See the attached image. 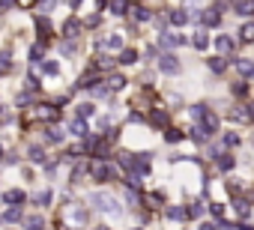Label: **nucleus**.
Here are the masks:
<instances>
[{
	"instance_id": "nucleus-1",
	"label": "nucleus",
	"mask_w": 254,
	"mask_h": 230,
	"mask_svg": "<svg viewBox=\"0 0 254 230\" xmlns=\"http://www.w3.org/2000/svg\"><path fill=\"white\" fill-rule=\"evenodd\" d=\"M90 203H93V206H99L102 212L114 215V218H120V215H123V206H120V200H117L114 194H108V191H93V194H90Z\"/></svg>"
},
{
	"instance_id": "nucleus-2",
	"label": "nucleus",
	"mask_w": 254,
	"mask_h": 230,
	"mask_svg": "<svg viewBox=\"0 0 254 230\" xmlns=\"http://www.w3.org/2000/svg\"><path fill=\"white\" fill-rule=\"evenodd\" d=\"M90 173H93V179H96V182H108V179H114V176H117V168H111V165L99 162V165H93V168H90Z\"/></svg>"
},
{
	"instance_id": "nucleus-3",
	"label": "nucleus",
	"mask_w": 254,
	"mask_h": 230,
	"mask_svg": "<svg viewBox=\"0 0 254 230\" xmlns=\"http://www.w3.org/2000/svg\"><path fill=\"white\" fill-rule=\"evenodd\" d=\"M230 117H233L236 123H254V105H236V108L230 111Z\"/></svg>"
},
{
	"instance_id": "nucleus-4",
	"label": "nucleus",
	"mask_w": 254,
	"mask_h": 230,
	"mask_svg": "<svg viewBox=\"0 0 254 230\" xmlns=\"http://www.w3.org/2000/svg\"><path fill=\"white\" fill-rule=\"evenodd\" d=\"M159 72L177 75V72H180V60H177L174 54H159Z\"/></svg>"
},
{
	"instance_id": "nucleus-5",
	"label": "nucleus",
	"mask_w": 254,
	"mask_h": 230,
	"mask_svg": "<svg viewBox=\"0 0 254 230\" xmlns=\"http://www.w3.org/2000/svg\"><path fill=\"white\" fill-rule=\"evenodd\" d=\"M200 132H203L206 138L218 132V117H215V114H212V111H206V114H203V117H200Z\"/></svg>"
},
{
	"instance_id": "nucleus-6",
	"label": "nucleus",
	"mask_w": 254,
	"mask_h": 230,
	"mask_svg": "<svg viewBox=\"0 0 254 230\" xmlns=\"http://www.w3.org/2000/svg\"><path fill=\"white\" fill-rule=\"evenodd\" d=\"M189 39L186 36H177V33H162L159 36V48H177V45H186Z\"/></svg>"
},
{
	"instance_id": "nucleus-7",
	"label": "nucleus",
	"mask_w": 254,
	"mask_h": 230,
	"mask_svg": "<svg viewBox=\"0 0 254 230\" xmlns=\"http://www.w3.org/2000/svg\"><path fill=\"white\" fill-rule=\"evenodd\" d=\"M197 21H200L203 27H218V24H221V15H218V9H206V12L197 15Z\"/></svg>"
},
{
	"instance_id": "nucleus-8",
	"label": "nucleus",
	"mask_w": 254,
	"mask_h": 230,
	"mask_svg": "<svg viewBox=\"0 0 254 230\" xmlns=\"http://www.w3.org/2000/svg\"><path fill=\"white\" fill-rule=\"evenodd\" d=\"M99 48H105V51H123V36H120V33L105 36V39L99 42Z\"/></svg>"
},
{
	"instance_id": "nucleus-9",
	"label": "nucleus",
	"mask_w": 254,
	"mask_h": 230,
	"mask_svg": "<svg viewBox=\"0 0 254 230\" xmlns=\"http://www.w3.org/2000/svg\"><path fill=\"white\" fill-rule=\"evenodd\" d=\"M78 33H81V21H78V18H69V21L63 24V36H66V39H75Z\"/></svg>"
},
{
	"instance_id": "nucleus-10",
	"label": "nucleus",
	"mask_w": 254,
	"mask_h": 230,
	"mask_svg": "<svg viewBox=\"0 0 254 230\" xmlns=\"http://www.w3.org/2000/svg\"><path fill=\"white\" fill-rule=\"evenodd\" d=\"M215 48H218L221 54H230V51L236 48V39H230V36H218V39H215Z\"/></svg>"
},
{
	"instance_id": "nucleus-11",
	"label": "nucleus",
	"mask_w": 254,
	"mask_h": 230,
	"mask_svg": "<svg viewBox=\"0 0 254 230\" xmlns=\"http://www.w3.org/2000/svg\"><path fill=\"white\" fill-rule=\"evenodd\" d=\"M236 69H239V75H242V78H251V75H254V60L242 57V60H236Z\"/></svg>"
},
{
	"instance_id": "nucleus-12",
	"label": "nucleus",
	"mask_w": 254,
	"mask_h": 230,
	"mask_svg": "<svg viewBox=\"0 0 254 230\" xmlns=\"http://www.w3.org/2000/svg\"><path fill=\"white\" fill-rule=\"evenodd\" d=\"M171 24H174V27H186V24H189V12H186V9H174V12H171Z\"/></svg>"
},
{
	"instance_id": "nucleus-13",
	"label": "nucleus",
	"mask_w": 254,
	"mask_h": 230,
	"mask_svg": "<svg viewBox=\"0 0 254 230\" xmlns=\"http://www.w3.org/2000/svg\"><path fill=\"white\" fill-rule=\"evenodd\" d=\"M191 45H194L197 51H206V45H209V36H206V30H197V33L191 36Z\"/></svg>"
},
{
	"instance_id": "nucleus-14",
	"label": "nucleus",
	"mask_w": 254,
	"mask_h": 230,
	"mask_svg": "<svg viewBox=\"0 0 254 230\" xmlns=\"http://www.w3.org/2000/svg\"><path fill=\"white\" fill-rule=\"evenodd\" d=\"M230 9H233L236 15H254V3H245V0H236Z\"/></svg>"
},
{
	"instance_id": "nucleus-15",
	"label": "nucleus",
	"mask_w": 254,
	"mask_h": 230,
	"mask_svg": "<svg viewBox=\"0 0 254 230\" xmlns=\"http://www.w3.org/2000/svg\"><path fill=\"white\" fill-rule=\"evenodd\" d=\"M135 60H138V51H135V48H123V51H120V60H117V63L129 66V63H135Z\"/></svg>"
},
{
	"instance_id": "nucleus-16",
	"label": "nucleus",
	"mask_w": 254,
	"mask_h": 230,
	"mask_svg": "<svg viewBox=\"0 0 254 230\" xmlns=\"http://www.w3.org/2000/svg\"><path fill=\"white\" fill-rule=\"evenodd\" d=\"M6 72H12V57L9 51H0V75H6Z\"/></svg>"
},
{
	"instance_id": "nucleus-17",
	"label": "nucleus",
	"mask_w": 254,
	"mask_h": 230,
	"mask_svg": "<svg viewBox=\"0 0 254 230\" xmlns=\"http://www.w3.org/2000/svg\"><path fill=\"white\" fill-rule=\"evenodd\" d=\"M206 63H209V69H212L215 75H221V72L227 69V60H224V57H212V60H206Z\"/></svg>"
},
{
	"instance_id": "nucleus-18",
	"label": "nucleus",
	"mask_w": 254,
	"mask_h": 230,
	"mask_svg": "<svg viewBox=\"0 0 254 230\" xmlns=\"http://www.w3.org/2000/svg\"><path fill=\"white\" fill-rule=\"evenodd\" d=\"M93 114H96V108H93L90 102H87V105H78V120H84V123H87Z\"/></svg>"
},
{
	"instance_id": "nucleus-19",
	"label": "nucleus",
	"mask_w": 254,
	"mask_h": 230,
	"mask_svg": "<svg viewBox=\"0 0 254 230\" xmlns=\"http://www.w3.org/2000/svg\"><path fill=\"white\" fill-rule=\"evenodd\" d=\"M108 9H111L114 15H126V12H129V3H123V0H114V3H108Z\"/></svg>"
},
{
	"instance_id": "nucleus-20",
	"label": "nucleus",
	"mask_w": 254,
	"mask_h": 230,
	"mask_svg": "<svg viewBox=\"0 0 254 230\" xmlns=\"http://www.w3.org/2000/svg\"><path fill=\"white\" fill-rule=\"evenodd\" d=\"M72 135L87 138V135H90V132H87V123H84V120H72Z\"/></svg>"
},
{
	"instance_id": "nucleus-21",
	"label": "nucleus",
	"mask_w": 254,
	"mask_h": 230,
	"mask_svg": "<svg viewBox=\"0 0 254 230\" xmlns=\"http://www.w3.org/2000/svg\"><path fill=\"white\" fill-rule=\"evenodd\" d=\"M3 200L18 206V203H24V191H18V188H15V191H6V194H3Z\"/></svg>"
},
{
	"instance_id": "nucleus-22",
	"label": "nucleus",
	"mask_w": 254,
	"mask_h": 230,
	"mask_svg": "<svg viewBox=\"0 0 254 230\" xmlns=\"http://www.w3.org/2000/svg\"><path fill=\"white\" fill-rule=\"evenodd\" d=\"M168 218L183 221V218H189V209H183V206H171V209H168Z\"/></svg>"
},
{
	"instance_id": "nucleus-23",
	"label": "nucleus",
	"mask_w": 254,
	"mask_h": 230,
	"mask_svg": "<svg viewBox=\"0 0 254 230\" xmlns=\"http://www.w3.org/2000/svg\"><path fill=\"white\" fill-rule=\"evenodd\" d=\"M24 227H27V230H42L45 221H42V215H30V218L24 221Z\"/></svg>"
},
{
	"instance_id": "nucleus-24",
	"label": "nucleus",
	"mask_w": 254,
	"mask_h": 230,
	"mask_svg": "<svg viewBox=\"0 0 254 230\" xmlns=\"http://www.w3.org/2000/svg\"><path fill=\"white\" fill-rule=\"evenodd\" d=\"M239 39H242V42H254V24H251V21H248V24H242Z\"/></svg>"
},
{
	"instance_id": "nucleus-25",
	"label": "nucleus",
	"mask_w": 254,
	"mask_h": 230,
	"mask_svg": "<svg viewBox=\"0 0 254 230\" xmlns=\"http://www.w3.org/2000/svg\"><path fill=\"white\" fill-rule=\"evenodd\" d=\"M42 72H45V75H57V72H60V66H57L54 60H45V63H42Z\"/></svg>"
},
{
	"instance_id": "nucleus-26",
	"label": "nucleus",
	"mask_w": 254,
	"mask_h": 230,
	"mask_svg": "<svg viewBox=\"0 0 254 230\" xmlns=\"http://www.w3.org/2000/svg\"><path fill=\"white\" fill-rule=\"evenodd\" d=\"M233 165H236V162H233L230 156H218V168H221V171H233Z\"/></svg>"
},
{
	"instance_id": "nucleus-27",
	"label": "nucleus",
	"mask_w": 254,
	"mask_h": 230,
	"mask_svg": "<svg viewBox=\"0 0 254 230\" xmlns=\"http://www.w3.org/2000/svg\"><path fill=\"white\" fill-rule=\"evenodd\" d=\"M236 212H239L242 218H248V212H251V203H248V200H236Z\"/></svg>"
},
{
	"instance_id": "nucleus-28",
	"label": "nucleus",
	"mask_w": 254,
	"mask_h": 230,
	"mask_svg": "<svg viewBox=\"0 0 254 230\" xmlns=\"http://www.w3.org/2000/svg\"><path fill=\"white\" fill-rule=\"evenodd\" d=\"M30 162H45V153H42V147H30Z\"/></svg>"
},
{
	"instance_id": "nucleus-29",
	"label": "nucleus",
	"mask_w": 254,
	"mask_h": 230,
	"mask_svg": "<svg viewBox=\"0 0 254 230\" xmlns=\"http://www.w3.org/2000/svg\"><path fill=\"white\" fill-rule=\"evenodd\" d=\"M153 123H156V126H168V114H165V111H156V114H153Z\"/></svg>"
},
{
	"instance_id": "nucleus-30",
	"label": "nucleus",
	"mask_w": 254,
	"mask_h": 230,
	"mask_svg": "<svg viewBox=\"0 0 254 230\" xmlns=\"http://www.w3.org/2000/svg\"><path fill=\"white\" fill-rule=\"evenodd\" d=\"M42 51H45V45H33V48H30V60H33V63L42 60Z\"/></svg>"
},
{
	"instance_id": "nucleus-31",
	"label": "nucleus",
	"mask_w": 254,
	"mask_h": 230,
	"mask_svg": "<svg viewBox=\"0 0 254 230\" xmlns=\"http://www.w3.org/2000/svg\"><path fill=\"white\" fill-rule=\"evenodd\" d=\"M165 138H168L171 144H177V141H183V132H177V129H168V132H165Z\"/></svg>"
},
{
	"instance_id": "nucleus-32",
	"label": "nucleus",
	"mask_w": 254,
	"mask_h": 230,
	"mask_svg": "<svg viewBox=\"0 0 254 230\" xmlns=\"http://www.w3.org/2000/svg\"><path fill=\"white\" fill-rule=\"evenodd\" d=\"M3 218H6V221H18V218H21V209H18V206H12V209H6V215H3Z\"/></svg>"
},
{
	"instance_id": "nucleus-33",
	"label": "nucleus",
	"mask_w": 254,
	"mask_h": 230,
	"mask_svg": "<svg viewBox=\"0 0 254 230\" xmlns=\"http://www.w3.org/2000/svg\"><path fill=\"white\" fill-rule=\"evenodd\" d=\"M123 84H126V81H123L120 75H114V78L108 81V87H111V90H123Z\"/></svg>"
},
{
	"instance_id": "nucleus-34",
	"label": "nucleus",
	"mask_w": 254,
	"mask_h": 230,
	"mask_svg": "<svg viewBox=\"0 0 254 230\" xmlns=\"http://www.w3.org/2000/svg\"><path fill=\"white\" fill-rule=\"evenodd\" d=\"M135 18H138V21H147V18H150V12H147L144 6H135Z\"/></svg>"
},
{
	"instance_id": "nucleus-35",
	"label": "nucleus",
	"mask_w": 254,
	"mask_h": 230,
	"mask_svg": "<svg viewBox=\"0 0 254 230\" xmlns=\"http://www.w3.org/2000/svg\"><path fill=\"white\" fill-rule=\"evenodd\" d=\"M191 138H194V141H197V144H203V141H206V135H203V132H200V126H197V129H191Z\"/></svg>"
},
{
	"instance_id": "nucleus-36",
	"label": "nucleus",
	"mask_w": 254,
	"mask_h": 230,
	"mask_svg": "<svg viewBox=\"0 0 254 230\" xmlns=\"http://www.w3.org/2000/svg\"><path fill=\"white\" fill-rule=\"evenodd\" d=\"M203 215V206H189V218H200Z\"/></svg>"
},
{
	"instance_id": "nucleus-37",
	"label": "nucleus",
	"mask_w": 254,
	"mask_h": 230,
	"mask_svg": "<svg viewBox=\"0 0 254 230\" xmlns=\"http://www.w3.org/2000/svg\"><path fill=\"white\" fill-rule=\"evenodd\" d=\"M209 212H212L215 218H221V215H224V206H221V203H212V206H209Z\"/></svg>"
},
{
	"instance_id": "nucleus-38",
	"label": "nucleus",
	"mask_w": 254,
	"mask_h": 230,
	"mask_svg": "<svg viewBox=\"0 0 254 230\" xmlns=\"http://www.w3.org/2000/svg\"><path fill=\"white\" fill-rule=\"evenodd\" d=\"M39 111H42V117H45V120H57V114H54V108H39Z\"/></svg>"
},
{
	"instance_id": "nucleus-39",
	"label": "nucleus",
	"mask_w": 254,
	"mask_h": 230,
	"mask_svg": "<svg viewBox=\"0 0 254 230\" xmlns=\"http://www.w3.org/2000/svg\"><path fill=\"white\" fill-rule=\"evenodd\" d=\"M233 93H236V96H245V93H248V84H233Z\"/></svg>"
},
{
	"instance_id": "nucleus-40",
	"label": "nucleus",
	"mask_w": 254,
	"mask_h": 230,
	"mask_svg": "<svg viewBox=\"0 0 254 230\" xmlns=\"http://www.w3.org/2000/svg\"><path fill=\"white\" fill-rule=\"evenodd\" d=\"M48 141H51V144H60V132H57V129H48Z\"/></svg>"
},
{
	"instance_id": "nucleus-41",
	"label": "nucleus",
	"mask_w": 254,
	"mask_h": 230,
	"mask_svg": "<svg viewBox=\"0 0 254 230\" xmlns=\"http://www.w3.org/2000/svg\"><path fill=\"white\" fill-rule=\"evenodd\" d=\"M224 144H227V147H236V144H239V138H236V135H224Z\"/></svg>"
},
{
	"instance_id": "nucleus-42",
	"label": "nucleus",
	"mask_w": 254,
	"mask_h": 230,
	"mask_svg": "<svg viewBox=\"0 0 254 230\" xmlns=\"http://www.w3.org/2000/svg\"><path fill=\"white\" fill-rule=\"evenodd\" d=\"M51 200V194L48 191H42V194H36V203H48Z\"/></svg>"
},
{
	"instance_id": "nucleus-43",
	"label": "nucleus",
	"mask_w": 254,
	"mask_h": 230,
	"mask_svg": "<svg viewBox=\"0 0 254 230\" xmlns=\"http://www.w3.org/2000/svg\"><path fill=\"white\" fill-rule=\"evenodd\" d=\"M197 230H218V224H212V221H203V224H200Z\"/></svg>"
},
{
	"instance_id": "nucleus-44",
	"label": "nucleus",
	"mask_w": 254,
	"mask_h": 230,
	"mask_svg": "<svg viewBox=\"0 0 254 230\" xmlns=\"http://www.w3.org/2000/svg\"><path fill=\"white\" fill-rule=\"evenodd\" d=\"M6 6H9V3H0V9H6Z\"/></svg>"
},
{
	"instance_id": "nucleus-45",
	"label": "nucleus",
	"mask_w": 254,
	"mask_h": 230,
	"mask_svg": "<svg viewBox=\"0 0 254 230\" xmlns=\"http://www.w3.org/2000/svg\"><path fill=\"white\" fill-rule=\"evenodd\" d=\"M251 147H254V135H251Z\"/></svg>"
},
{
	"instance_id": "nucleus-46",
	"label": "nucleus",
	"mask_w": 254,
	"mask_h": 230,
	"mask_svg": "<svg viewBox=\"0 0 254 230\" xmlns=\"http://www.w3.org/2000/svg\"><path fill=\"white\" fill-rule=\"evenodd\" d=\"M0 156H3V147H0Z\"/></svg>"
},
{
	"instance_id": "nucleus-47",
	"label": "nucleus",
	"mask_w": 254,
	"mask_h": 230,
	"mask_svg": "<svg viewBox=\"0 0 254 230\" xmlns=\"http://www.w3.org/2000/svg\"><path fill=\"white\" fill-rule=\"evenodd\" d=\"M135 230H141V227H135Z\"/></svg>"
},
{
	"instance_id": "nucleus-48",
	"label": "nucleus",
	"mask_w": 254,
	"mask_h": 230,
	"mask_svg": "<svg viewBox=\"0 0 254 230\" xmlns=\"http://www.w3.org/2000/svg\"><path fill=\"white\" fill-rule=\"evenodd\" d=\"M0 221H3V218H0Z\"/></svg>"
}]
</instances>
